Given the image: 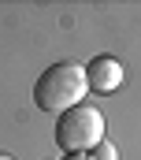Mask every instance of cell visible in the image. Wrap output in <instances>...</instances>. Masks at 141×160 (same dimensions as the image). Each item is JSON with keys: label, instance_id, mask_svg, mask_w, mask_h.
<instances>
[{"label": "cell", "instance_id": "cell-1", "mask_svg": "<svg viewBox=\"0 0 141 160\" xmlns=\"http://www.w3.org/2000/svg\"><path fill=\"white\" fill-rule=\"evenodd\" d=\"M82 97H85V75L70 60L45 67L41 78L34 82V104L41 112H67L74 104H82Z\"/></svg>", "mask_w": 141, "mask_h": 160}, {"label": "cell", "instance_id": "cell-2", "mask_svg": "<svg viewBox=\"0 0 141 160\" xmlns=\"http://www.w3.org/2000/svg\"><path fill=\"white\" fill-rule=\"evenodd\" d=\"M104 138V116L97 104H74L56 119V145L63 153H89Z\"/></svg>", "mask_w": 141, "mask_h": 160}, {"label": "cell", "instance_id": "cell-3", "mask_svg": "<svg viewBox=\"0 0 141 160\" xmlns=\"http://www.w3.org/2000/svg\"><path fill=\"white\" fill-rule=\"evenodd\" d=\"M82 75H85V89H93V93H115L123 86L126 71H123V63L115 56H93L82 67Z\"/></svg>", "mask_w": 141, "mask_h": 160}, {"label": "cell", "instance_id": "cell-4", "mask_svg": "<svg viewBox=\"0 0 141 160\" xmlns=\"http://www.w3.org/2000/svg\"><path fill=\"white\" fill-rule=\"evenodd\" d=\"M85 157H89V160H119V149H115L108 138H100V142H97V145H93Z\"/></svg>", "mask_w": 141, "mask_h": 160}, {"label": "cell", "instance_id": "cell-5", "mask_svg": "<svg viewBox=\"0 0 141 160\" xmlns=\"http://www.w3.org/2000/svg\"><path fill=\"white\" fill-rule=\"evenodd\" d=\"M63 160H89L85 153H63Z\"/></svg>", "mask_w": 141, "mask_h": 160}, {"label": "cell", "instance_id": "cell-6", "mask_svg": "<svg viewBox=\"0 0 141 160\" xmlns=\"http://www.w3.org/2000/svg\"><path fill=\"white\" fill-rule=\"evenodd\" d=\"M0 160H15V157H11V153H0Z\"/></svg>", "mask_w": 141, "mask_h": 160}]
</instances>
